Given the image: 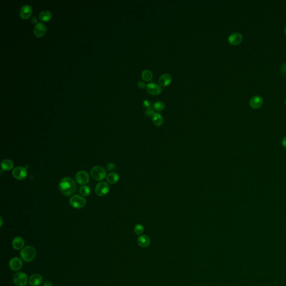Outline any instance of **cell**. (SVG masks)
<instances>
[{
    "label": "cell",
    "mask_w": 286,
    "mask_h": 286,
    "mask_svg": "<svg viewBox=\"0 0 286 286\" xmlns=\"http://www.w3.org/2000/svg\"><path fill=\"white\" fill-rule=\"evenodd\" d=\"M59 188L62 194L66 197H69L76 192L77 186L76 182L72 178L65 177L60 182Z\"/></svg>",
    "instance_id": "obj_1"
},
{
    "label": "cell",
    "mask_w": 286,
    "mask_h": 286,
    "mask_svg": "<svg viewBox=\"0 0 286 286\" xmlns=\"http://www.w3.org/2000/svg\"><path fill=\"white\" fill-rule=\"evenodd\" d=\"M20 256L24 262H32L36 256V251L33 247L29 245L21 249Z\"/></svg>",
    "instance_id": "obj_2"
},
{
    "label": "cell",
    "mask_w": 286,
    "mask_h": 286,
    "mask_svg": "<svg viewBox=\"0 0 286 286\" xmlns=\"http://www.w3.org/2000/svg\"><path fill=\"white\" fill-rule=\"evenodd\" d=\"M91 175L94 180L97 181H102L106 177V171L102 166H94L91 169Z\"/></svg>",
    "instance_id": "obj_3"
},
{
    "label": "cell",
    "mask_w": 286,
    "mask_h": 286,
    "mask_svg": "<svg viewBox=\"0 0 286 286\" xmlns=\"http://www.w3.org/2000/svg\"><path fill=\"white\" fill-rule=\"evenodd\" d=\"M70 206L75 209H82L86 204V199L83 196L76 195L72 196L70 199Z\"/></svg>",
    "instance_id": "obj_4"
},
{
    "label": "cell",
    "mask_w": 286,
    "mask_h": 286,
    "mask_svg": "<svg viewBox=\"0 0 286 286\" xmlns=\"http://www.w3.org/2000/svg\"><path fill=\"white\" fill-rule=\"evenodd\" d=\"M13 281L17 286H25L28 283V276L24 272L16 273L13 277Z\"/></svg>",
    "instance_id": "obj_5"
},
{
    "label": "cell",
    "mask_w": 286,
    "mask_h": 286,
    "mask_svg": "<svg viewBox=\"0 0 286 286\" xmlns=\"http://www.w3.org/2000/svg\"><path fill=\"white\" fill-rule=\"evenodd\" d=\"M110 187L107 183L105 182H100L96 185L95 188L96 194L99 196H104L109 192Z\"/></svg>",
    "instance_id": "obj_6"
},
{
    "label": "cell",
    "mask_w": 286,
    "mask_h": 286,
    "mask_svg": "<svg viewBox=\"0 0 286 286\" xmlns=\"http://www.w3.org/2000/svg\"><path fill=\"white\" fill-rule=\"evenodd\" d=\"M76 181L79 185H86L90 181V175L87 172L85 171L78 172L76 175Z\"/></svg>",
    "instance_id": "obj_7"
},
{
    "label": "cell",
    "mask_w": 286,
    "mask_h": 286,
    "mask_svg": "<svg viewBox=\"0 0 286 286\" xmlns=\"http://www.w3.org/2000/svg\"><path fill=\"white\" fill-rule=\"evenodd\" d=\"M12 174L14 178H16V179L23 180L28 175V171L26 168L17 167L13 169Z\"/></svg>",
    "instance_id": "obj_8"
},
{
    "label": "cell",
    "mask_w": 286,
    "mask_h": 286,
    "mask_svg": "<svg viewBox=\"0 0 286 286\" xmlns=\"http://www.w3.org/2000/svg\"><path fill=\"white\" fill-rule=\"evenodd\" d=\"M145 88H146L147 92L150 95H153V96L159 95L161 94V92H162V88L161 87V86L159 85L158 84L154 83V82L148 84Z\"/></svg>",
    "instance_id": "obj_9"
},
{
    "label": "cell",
    "mask_w": 286,
    "mask_h": 286,
    "mask_svg": "<svg viewBox=\"0 0 286 286\" xmlns=\"http://www.w3.org/2000/svg\"><path fill=\"white\" fill-rule=\"evenodd\" d=\"M243 35L239 32H234L229 36L228 41L231 45L233 46H238L243 41Z\"/></svg>",
    "instance_id": "obj_10"
},
{
    "label": "cell",
    "mask_w": 286,
    "mask_h": 286,
    "mask_svg": "<svg viewBox=\"0 0 286 286\" xmlns=\"http://www.w3.org/2000/svg\"><path fill=\"white\" fill-rule=\"evenodd\" d=\"M263 104V99L261 96H254L249 101V105L253 109L260 108Z\"/></svg>",
    "instance_id": "obj_11"
},
{
    "label": "cell",
    "mask_w": 286,
    "mask_h": 286,
    "mask_svg": "<svg viewBox=\"0 0 286 286\" xmlns=\"http://www.w3.org/2000/svg\"><path fill=\"white\" fill-rule=\"evenodd\" d=\"M46 28L43 22H38L35 25L34 32L36 36L40 38L46 34Z\"/></svg>",
    "instance_id": "obj_12"
},
{
    "label": "cell",
    "mask_w": 286,
    "mask_h": 286,
    "mask_svg": "<svg viewBox=\"0 0 286 286\" xmlns=\"http://www.w3.org/2000/svg\"><path fill=\"white\" fill-rule=\"evenodd\" d=\"M9 267L11 270L18 271L22 267V262L19 258L15 257L11 259L9 262Z\"/></svg>",
    "instance_id": "obj_13"
},
{
    "label": "cell",
    "mask_w": 286,
    "mask_h": 286,
    "mask_svg": "<svg viewBox=\"0 0 286 286\" xmlns=\"http://www.w3.org/2000/svg\"><path fill=\"white\" fill-rule=\"evenodd\" d=\"M172 80V78L169 74L164 73L162 74L159 78L158 82L161 86L165 87L168 86L171 83Z\"/></svg>",
    "instance_id": "obj_14"
},
{
    "label": "cell",
    "mask_w": 286,
    "mask_h": 286,
    "mask_svg": "<svg viewBox=\"0 0 286 286\" xmlns=\"http://www.w3.org/2000/svg\"><path fill=\"white\" fill-rule=\"evenodd\" d=\"M32 14V8L29 5H25L20 10V16L22 19H28Z\"/></svg>",
    "instance_id": "obj_15"
},
{
    "label": "cell",
    "mask_w": 286,
    "mask_h": 286,
    "mask_svg": "<svg viewBox=\"0 0 286 286\" xmlns=\"http://www.w3.org/2000/svg\"><path fill=\"white\" fill-rule=\"evenodd\" d=\"M43 282L42 276L39 274H34L30 276L29 282L32 286H39Z\"/></svg>",
    "instance_id": "obj_16"
},
{
    "label": "cell",
    "mask_w": 286,
    "mask_h": 286,
    "mask_svg": "<svg viewBox=\"0 0 286 286\" xmlns=\"http://www.w3.org/2000/svg\"><path fill=\"white\" fill-rule=\"evenodd\" d=\"M12 245L13 248L16 250H20L24 248L25 242L24 239L20 237H15L12 242Z\"/></svg>",
    "instance_id": "obj_17"
},
{
    "label": "cell",
    "mask_w": 286,
    "mask_h": 286,
    "mask_svg": "<svg viewBox=\"0 0 286 286\" xmlns=\"http://www.w3.org/2000/svg\"><path fill=\"white\" fill-rule=\"evenodd\" d=\"M152 121L153 122L154 124L157 126L159 127L163 124V122H164L163 117L159 112H154L153 115L152 117Z\"/></svg>",
    "instance_id": "obj_18"
},
{
    "label": "cell",
    "mask_w": 286,
    "mask_h": 286,
    "mask_svg": "<svg viewBox=\"0 0 286 286\" xmlns=\"http://www.w3.org/2000/svg\"><path fill=\"white\" fill-rule=\"evenodd\" d=\"M119 175L116 172H111L106 176V181L110 184H115L119 181Z\"/></svg>",
    "instance_id": "obj_19"
},
{
    "label": "cell",
    "mask_w": 286,
    "mask_h": 286,
    "mask_svg": "<svg viewBox=\"0 0 286 286\" xmlns=\"http://www.w3.org/2000/svg\"><path fill=\"white\" fill-rule=\"evenodd\" d=\"M14 163L10 159H4L1 163V167L4 171H10L14 168Z\"/></svg>",
    "instance_id": "obj_20"
},
{
    "label": "cell",
    "mask_w": 286,
    "mask_h": 286,
    "mask_svg": "<svg viewBox=\"0 0 286 286\" xmlns=\"http://www.w3.org/2000/svg\"><path fill=\"white\" fill-rule=\"evenodd\" d=\"M141 76L143 80L145 82H150L153 78V74L150 70H145L141 72Z\"/></svg>",
    "instance_id": "obj_21"
},
{
    "label": "cell",
    "mask_w": 286,
    "mask_h": 286,
    "mask_svg": "<svg viewBox=\"0 0 286 286\" xmlns=\"http://www.w3.org/2000/svg\"><path fill=\"white\" fill-rule=\"evenodd\" d=\"M138 243L140 246L143 247H146L150 244V239L147 235H141L138 238Z\"/></svg>",
    "instance_id": "obj_22"
},
{
    "label": "cell",
    "mask_w": 286,
    "mask_h": 286,
    "mask_svg": "<svg viewBox=\"0 0 286 286\" xmlns=\"http://www.w3.org/2000/svg\"><path fill=\"white\" fill-rule=\"evenodd\" d=\"M39 19L42 21H48L52 18L51 12L48 10L42 11L39 15Z\"/></svg>",
    "instance_id": "obj_23"
},
{
    "label": "cell",
    "mask_w": 286,
    "mask_h": 286,
    "mask_svg": "<svg viewBox=\"0 0 286 286\" xmlns=\"http://www.w3.org/2000/svg\"><path fill=\"white\" fill-rule=\"evenodd\" d=\"M80 193L83 196H88L91 193V189L87 186H82L80 189Z\"/></svg>",
    "instance_id": "obj_24"
},
{
    "label": "cell",
    "mask_w": 286,
    "mask_h": 286,
    "mask_svg": "<svg viewBox=\"0 0 286 286\" xmlns=\"http://www.w3.org/2000/svg\"><path fill=\"white\" fill-rule=\"evenodd\" d=\"M165 108V104L163 102L161 101H158L155 102L153 105L154 110L157 111H161L164 110Z\"/></svg>",
    "instance_id": "obj_25"
},
{
    "label": "cell",
    "mask_w": 286,
    "mask_h": 286,
    "mask_svg": "<svg viewBox=\"0 0 286 286\" xmlns=\"http://www.w3.org/2000/svg\"><path fill=\"white\" fill-rule=\"evenodd\" d=\"M143 231H144V227L141 224H138L134 227V231L138 235L142 234Z\"/></svg>",
    "instance_id": "obj_26"
},
{
    "label": "cell",
    "mask_w": 286,
    "mask_h": 286,
    "mask_svg": "<svg viewBox=\"0 0 286 286\" xmlns=\"http://www.w3.org/2000/svg\"><path fill=\"white\" fill-rule=\"evenodd\" d=\"M154 114V110L153 108L150 107V108H146V110L145 111V114L148 117H152Z\"/></svg>",
    "instance_id": "obj_27"
},
{
    "label": "cell",
    "mask_w": 286,
    "mask_h": 286,
    "mask_svg": "<svg viewBox=\"0 0 286 286\" xmlns=\"http://www.w3.org/2000/svg\"><path fill=\"white\" fill-rule=\"evenodd\" d=\"M143 105L144 106V107H145L146 108H150L151 107V105H152V103H151V101L150 100H145L143 102Z\"/></svg>",
    "instance_id": "obj_28"
},
{
    "label": "cell",
    "mask_w": 286,
    "mask_h": 286,
    "mask_svg": "<svg viewBox=\"0 0 286 286\" xmlns=\"http://www.w3.org/2000/svg\"><path fill=\"white\" fill-rule=\"evenodd\" d=\"M281 72L283 76H286V63H283L281 67Z\"/></svg>",
    "instance_id": "obj_29"
},
{
    "label": "cell",
    "mask_w": 286,
    "mask_h": 286,
    "mask_svg": "<svg viewBox=\"0 0 286 286\" xmlns=\"http://www.w3.org/2000/svg\"><path fill=\"white\" fill-rule=\"evenodd\" d=\"M107 168L108 171H112L114 169H115V164H114V163H110L107 165Z\"/></svg>",
    "instance_id": "obj_30"
},
{
    "label": "cell",
    "mask_w": 286,
    "mask_h": 286,
    "mask_svg": "<svg viewBox=\"0 0 286 286\" xmlns=\"http://www.w3.org/2000/svg\"><path fill=\"white\" fill-rule=\"evenodd\" d=\"M138 87H139L140 88H144L146 87V86H147V85L145 84V83L144 82H142V81L138 82Z\"/></svg>",
    "instance_id": "obj_31"
},
{
    "label": "cell",
    "mask_w": 286,
    "mask_h": 286,
    "mask_svg": "<svg viewBox=\"0 0 286 286\" xmlns=\"http://www.w3.org/2000/svg\"><path fill=\"white\" fill-rule=\"evenodd\" d=\"M43 286H53L52 283L49 280H46V281L44 282Z\"/></svg>",
    "instance_id": "obj_32"
},
{
    "label": "cell",
    "mask_w": 286,
    "mask_h": 286,
    "mask_svg": "<svg viewBox=\"0 0 286 286\" xmlns=\"http://www.w3.org/2000/svg\"><path fill=\"white\" fill-rule=\"evenodd\" d=\"M282 144L283 147L286 149V137H284L282 140Z\"/></svg>",
    "instance_id": "obj_33"
},
{
    "label": "cell",
    "mask_w": 286,
    "mask_h": 286,
    "mask_svg": "<svg viewBox=\"0 0 286 286\" xmlns=\"http://www.w3.org/2000/svg\"><path fill=\"white\" fill-rule=\"evenodd\" d=\"M36 18H35V17H33V18H32L31 21H32L33 23H35L36 22H37V19H36Z\"/></svg>",
    "instance_id": "obj_34"
},
{
    "label": "cell",
    "mask_w": 286,
    "mask_h": 286,
    "mask_svg": "<svg viewBox=\"0 0 286 286\" xmlns=\"http://www.w3.org/2000/svg\"><path fill=\"white\" fill-rule=\"evenodd\" d=\"M2 224H3V220H2V218L1 217V227L2 226Z\"/></svg>",
    "instance_id": "obj_35"
},
{
    "label": "cell",
    "mask_w": 286,
    "mask_h": 286,
    "mask_svg": "<svg viewBox=\"0 0 286 286\" xmlns=\"http://www.w3.org/2000/svg\"><path fill=\"white\" fill-rule=\"evenodd\" d=\"M284 33H285V34H286V26H285V28H284Z\"/></svg>",
    "instance_id": "obj_36"
}]
</instances>
